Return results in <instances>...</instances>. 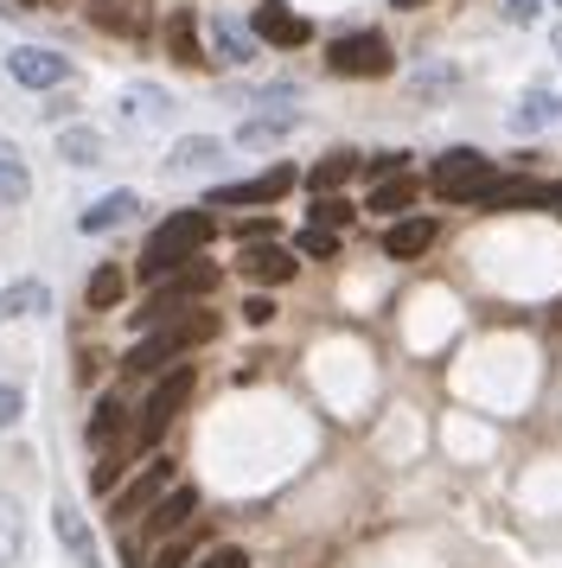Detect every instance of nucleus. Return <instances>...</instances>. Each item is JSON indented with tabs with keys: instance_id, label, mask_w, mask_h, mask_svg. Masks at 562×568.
Segmentation results:
<instances>
[{
	"instance_id": "obj_1",
	"label": "nucleus",
	"mask_w": 562,
	"mask_h": 568,
	"mask_svg": "<svg viewBox=\"0 0 562 568\" xmlns=\"http://www.w3.org/2000/svg\"><path fill=\"white\" fill-rule=\"evenodd\" d=\"M204 243H211V211H173L148 236V250H141V282H167L173 268H185V262L199 256Z\"/></svg>"
},
{
	"instance_id": "obj_2",
	"label": "nucleus",
	"mask_w": 562,
	"mask_h": 568,
	"mask_svg": "<svg viewBox=\"0 0 562 568\" xmlns=\"http://www.w3.org/2000/svg\"><path fill=\"white\" fill-rule=\"evenodd\" d=\"M211 333H218V313H185V320H173V326H153V333L128 352V371H134V377H153V371H167V358L204 345Z\"/></svg>"
},
{
	"instance_id": "obj_3",
	"label": "nucleus",
	"mask_w": 562,
	"mask_h": 568,
	"mask_svg": "<svg viewBox=\"0 0 562 568\" xmlns=\"http://www.w3.org/2000/svg\"><path fill=\"white\" fill-rule=\"evenodd\" d=\"M211 287H218V268H211V262H185V268H173L167 282L153 287L148 307H134V326H141V333L173 326L179 313H185V301H199V294H211Z\"/></svg>"
},
{
	"instance_id": "obj_4",
	"label": "nucleus",
	"mask_w": 562,
	"mask_h": 568,
	"mask_svg": "<svg viewBox=\"0 0 562 568\" xmlns=\"http://www.w3.org/2000/svg\"><path fill=\"white\" fill-rule=\"evenodd\" d=\"M492 180H499V166H492L480 148H448V154L434 160V192H441L448 205H466V211H473V199H480Z\"/></svg>"
},
{
	"instance_id": "obj_5",
	"label": "nucleus",
	"mask_w": 562,
	"mask_h": 568,
	"mask_svg": "<svg viewBox=\"0 0 562 568\" xmlns=\"http://www.w3.org/2000/svg\"><path fill=\"white\" fill-rule=\"evenodd\" d=\"M185 396H192V371L179 364V371H167L160 384H153V396L141 403V422H134V447H153V440L173 428V415L185 409Z\"/></svg>"
},
{
	"instance_id": "obj_6",
	"label": "nucleus",
	"mask_w": 562,
	"mask_h": 568,
	"mask_svg": "<svg viewBox=\"0 0 562 568\" xmlns=\"http://www.w3.org/2000/svg\"><path fill=\"white\" fill-rule=\"evenodd\" d=\"M332 78H390V64H397V52L383 45L378 32H352V39H339L327 52Z\"/></svg>"
},
{
	"instance_id": "obj_7",
	"label": "nucleus",
	"mask_w": 562,
	"mask_h": 568,
	"mask_svg": "<svg viewBox=\"0 0 562 568\" xmlns=\"http://www.w3.org/2000/svg\"><path fill=\"white\" fill-rule=\"evenodd\" d=\"M294 192V166H269L255 180H237V185H211V205H275Z\"/></svg>"
},
{
	"instance_id": "obj_8",
	"label": "nucleus",
	"mask_w": 562,
	"mask_h": 568,
	"mask_svg": "<svg viewBox=\"0 0 562 568\" xmlns=\"http://www.w3.org/2000/svg\"><path fill=\"white\" fill-rule=\"evenodd\" d=\"M51 530H58V542L71 549V562L77 568H102V549H97V530L83 524V511H77L71 498H58L51 505Z\"/></svg>"
},
{
	"instance_id": "obj_9",
	"label": "nucleus",
	"mask_w": 562,
	"mask_h": 568,
	"mask_svg": "<svg viewBox=\"0 0 562 568\" xmlns=\"http://www.w3.org/2000/svg\"><path fill=\"white\" fill-rule=\"evenodd\" d=\"M7 71H13V83H26V90H51V83L71 78L64 52H46V45H20V52H7Z\"/></svg>"
},
{
	"instance_id": "obj_10",
	"label": "nucleus",
	"mask_w": 562,
	"mask_h": 568,
	"mask_svg": "<svg viewBox=\"0 0 562 568\" xmlns=\"http://www.w3.org/2000/svg\"><path fill=\"white\" fill-rule=\"evenodd\" d=\"M250 32H255V39H269V45H281V52H294V45L313 39V27H307L294 7H281V0H262V7H255Z\"/></svg>"
},
{
	"instance_id": "obj_11",
	"label": "nucleus",
	"mask_w": 562,
	"mask_h": 568,
	"mask_svg": "<svg viewBox=\"0 0 562 568\" xmlns=\"http://www.w3.org/2000/svg\"><path fill=\"white\" fill-rule=\"evenodd\" d=\"M167 479H173V460H148V473H134L122 491H116V517H141L167 498Z\"/></svg>"
},
{
	"instance_id": "obj_12",
	"label": "nucleus",
	"mask_w": 562,
	"mask_h": 568,
	"mask_svg": "<svg viewBox=\"0 0 562 568\" xmlns=\"http://www.w3.org/2000/svg\"><path fill=\"white\" fill-rule=\"evenodd\" d=\"M218 166H224V141H211V134H185L173 154H167V173L173 180H204Z\"/></svg>"
},
{
	"instance_id": "obj_13",
	"label": "nucleus",
	"mask_w": 562,
	"mask_h": 568,
	"mask_svg": "<svg viewBox=\"0 0 562 568\" xmlns=\"http://www.w3.org/2000/svg\"><path fill=\"white\" fill-rule=\"evenodd\" d=\"M524 205H550V185H536V180H499L485 185L480 199H473V211H524Z\"/></svg>"
},
{
	"instance_id": "obj_14",
	"label": "nucleus",
	"mask_w": 562,
	"mask_h": 568,
	"mask_svg": "<svg viewBox=\"0 0 562 568\" xmlns=\"http://www.w3.org/2000/svg\"><path fill=\"white\" fill-rule=\"evenodd\" d=\"M192 511H199V491H192V486H173V491H167V498L148 511V524H141V530H148V537H173V530H185V524H192Z\"/></svg>"
},
{
	"instance_id": "obj_15",
	"label": "nucleus",
	"mask_w": 562,
	"mask_h": 568,
	"mask_svg": "<svg viewBox=\"0 0 562 568\" xmlns=\"http://www.w3.org/2000/svg\"><path fill=\"white\" fill-rule=\"evenodd\" d=\"M90 20H97L102 32L141 39V32H148V0H90Z\"/></svg>"
},
{
	"instance_id": "obj_16",
	"label": "nucleus",
	"mask_w": 562,
	"mask_h": 568,
	"mask_svg": "<svg viewBox=\"0 0 562 568\" xmlns=\"http://www.w3.org/2000/svg\"><path fill=\"white\" fill-rule=\"evenodd\" d=\"M243 275L262 287H281V282H294V256L281 250V243H250L243 250Z\"/></svg>"
},
{
	"instance_id": "obj_17",
	"label": "nucleus",
	"mask_w": 562,
	"mask_h": 568,
	"mask_svg": "<svg viewBox=\"0 0 562 568\" xmlns=\"http://www.w3.org/2000/svg\"><path fill=\"white\" fill-rule=\"evenodd\" d=\"M429 250H434V224L429 217H397L390 236H383V256H397V262H415V256H429Z\"/></svg>"
},
{
	"instance_id": "obj_18",
	"label": "nucleus",
	"mask_w": 562,
	"mask_h": 568,
	"mask_svg": "<svg viewBox=\"0 0 562 568\" xmlns=\"http://www.w3.org/2000/svg\"><path fill=\"white\" fill-rule=\"evenodd\" d=\"M134 211H141V199H134V192H109V199H97V205H90L83 217H77V231H83V236L122 231V224L134 217Z\"/></svg>"
},
{
	"instance_id": "obj_19",
	"label": "nucleus",
	"mask_w": 562,
	"mask_h": 568,
	"mask_svg": "<svg viewBox=\"0 0 562 568\" xmlns=\"http://www.w3.org/2000/svg\"><path fill=\"white\" fill-rule=\"evenodd\" d=\"M511 129H518V134L562 129V97H550V90H524V97H518V109H511Z\"/></svg>"
},
{
	"instance_id": "obj_20",
	"label": "nucleus",
	"mask_w": 562,
	"mask_h": 568,
	"mask_svg": "<svg viewBox=\"0 0 562 568\" xmlns=\"http://www.w3.org/2000/svg\"><path fill=\"white\" fill-rule=\"evenodd\" d=\"M211 58H218V64H250L255 58V32H243L237 20L218 13V20H211Z\"/></svg>"
},
{
	"instance_id": "obj_21",
	"label": "nucleus",
	"mask_w": 562,
	"mask_h": 568,
	"mask_svg": "<svg viewBox=\"0 0 562 568\" xmlns=\"http://www.w3.org/2000/svg\"><path fill=\"white\" fill-rule=\"evenodd\" d=\"M51 307V287L46 282H13L0 287V320H32V313Z\"/></svg>"
},
{
	"instance_id": "obj_22",
	"label": "nucleus",
	"mask_w": 562,
	"mask_h": 568,
	"mask_svg": "<svg viewBox=\"0 0 562 568\" xmlns=\"http://www.w3.org/2000/svg\"><path fill=\"white\" fill-rule=\"evenodd\" d=\"M32 199V173H26V160L13 141H0V205H26Z\"/></svg>"
},
{
	"instance_id": "obj_23",
	"label": "nucleus",
	"mask_w": 562,
	"mask_h": 568,
	"mask_svg": "<svg viewBox=\"0 0 562 568\" xmlns=\"http://www.w3.org/2000/svg\"><path fill=\"white\" fill-rule=\"evenodd\" d=\"M409 205H415V185L409 180H378L371 185V199H364V211H378V217H390V224H397Z\"/></svg>"
},
{
	"instance_id": "obj_24",
	"label": "nucleus",
	"mask_w": 562,
	"mask_h": 568,
	"mask_svg": "<svg viewBox=\"0 0 562 568\" xmlns=\"http://www.w3.org/2000/svg\"><path fill=\"white\" fill-rule=\"evenodd\" d=\"M26 556V511L13 498H0V568H13Z\"/></svg>"
},
{
	"instance_id": "obj_25",
	"label": "nucleus",
	"mask_w": 562,
	"mask_h": 568,
	"mask_svg": "<svg viewBox=\"0 0 562 568\" xmlns=\"http://www.w3.org/2000/svg\"><path fill=\"white\" fill-rule=\"evenodd\" d=\"M122 287H128L122 268H97L90 287H83V307H90V313H116V307H122Z\"/></svg>"
},
{
	"instance_id": "obj_26",
	"label": "nucleus",
	"mask_w": 562,
	"mask_h": 568,
	"mask_svg": "<svg viewBox=\"0 0 562 568\" xmlns=\"http://www.w3.org/2000/svg\"><path fill=\"white\" fill-rule=\"evenodd\" d=\"M167 52H173V64H204V45H199L192 13H173V20H167Z\"/></svg>"
},
{
	"instance_id": "obj_27",
	"label": "nucleus",
	"mask_w": 562,
	"mask_h": 568,
	"mask_svg": "<svg viewBox=\"0 0 562 568\" xmlns=\"http://www.w3.org/2000/svg\"><path fill=\"white\" fill-rule=\"evenodd\" d=\"M294 122H301L294 109H275V115H250V122L237 129V141H243V148H262V141H281V134L294 129Z\"/></svg>"
},
{
	"instance_id": "obj_28",
	"label": "nucleus",
	"mask_w": 562,
	"mask_h": 568,
	"mask_svg": "<svg viewBox=\"0 0 562 568\" xmlns=\"http://www.w3.org/2000/svg\"><path fill=\"white\" fill-rule=\"evenodd\" d=\"M352 173H358V154H352V148H332V154L307 173V185H313V192H332V185H345Z\"/></svg>"
},
{
	"instance_id": "obj_29",
	"label": "nucleus",
	"mask_w": 562,
	"mask_h": 568,
	"mask_svg": "<svg viewBox=\"0 0 562 568\" xmlns=\"http://www.w3.org/2000/svg\"><path fill=\"white\" fill-rule=\"evenodd\" d=\"M167 109H173V97H167V90H153V83H141V90H128V97H122L128 122H160Z\"/></svg>"
},
{
	"instance_id": "obj_30",
	"label": "nucleus",
	"mask_w": 562,
	"mask_h": 568,
	"mask_svg": "<svg viewBox=\"0 0 562 568\" xmlns=\"http://www.w3.org/2000/svg\"><path fill=\"white\" fill-rule=\"evenodd\" d=\"M128 428V409H122V396H102L97 415H90V447H109V440Z\"/></svg>"
},
{
	"instance_id": "obj_31",
	"label": "nucleus",
	"mask_w": 562,
	"mask_h": 568,
	"mask_svg": "<svg viewBox=\"0 0 562 568\" xmlns=\"http://www.w3.org/2000/svg\"><path fill=\"white\" fill-rule=\"evenodd\" d=\"M58 154L71 160V166H97L102 160V134L97 129H64L58 134Z\"/></svg>"
},
{
	"instance_id": "obj_32",
	"label": "nucleus",
	"mask_w": 562,
	"mask_h": 568,
	"mask_svg": "<svg viewBox=\"0 0 562 568\" xmlns=\"http://www.w3.org/2000/svg\"><path fill=\"white\" fill-rule=\"evenodd\" d=\"M192 556H199V530H192V537H173L148 568H192Z\"/></svg>"
},
{
	"instance_id": "obj_33",
	"label": "nucleus",
	"mask_w": 562,
	"mask_h": 568,
	"mask_svg": "<svg viewBox=\"0 0 562 568\" xmlns=\"http://www.w3.org/2000/svg\"><path fill=\"white\" fill-rule=\"evenodd\" d=\"M313 224H320V231H339V224H352V205H345V199H332V192H320Z\"/></svg>"
},
{
	"instance_id": "obj_34",
	"label": "nucleus",
	"mask_w": 562,
	"mask_h": 568,
	"mask_svg": "<svg viewBox=\"0 0 562 568\" xmlns=\"http://www.w3.org/2000/svg\"><path fill=\"white\" fill-rule=\"evenodd\" d=\"M301 250H307V256H320V262H327V256H339V236L320 231V224H307V231H301Z\"/></svg>"
},
{
	"instance_id": "obj_35",
	"label": "nucleus",
	"mask_w": 562,
	"mask_h": 568,
	"mask_svg": "<svg viewBox=\"0 0 562 568\" xmlns=\"http://www.w3.org/2000/svg\"><path fill=\"white\" fill-rule=\"evenodd\" d=\"M192 568H250V556H243V549H230V542H218V549H211V556H199Z\"/></svg>"
},
{
	"instance_id": "obj_36",
	"label": "nucleus",
	"mask_w": 562,
	"mask_h": 568,
	"mask_svg": "<svg viewBox=\"0 0 562 568\" xmlns=\"http://www.w3.org/2000/svg\"><path fill=\"white\" fill-rule=\"evenodd\" d=\"M26 415V396H20V384H0V428H13Z\"/></svg>"
},
{
	"instance_id": "obj_37",
	"label": "nucleus",
	"mask_w": 562,
	"mask_h": 568,
	"mask_svg": "<svg viewBox=\"0 0 562 568\" xmlns=\"http://www.w3.org/2000/svg\"><path fill=\"white\" fill-rule=\"evenodd\" d=\"M371 173H378V180H403V173H409V154H403V148H390V154L371 160Z\"/></svg>"
},
{
	"instance_id": "obj_38",
	"label": "nucleus",
	"mask_w": 562,
	"mask_h": 568,
	"mask_svg": "<svg viewBox=\"0 0 562 568\" xmlns=\"http://www.w3.org/2000/svg\"><path fill=\"white\" fill-rule=\"evenodd\" d=\"M243 320H250V326H269V320H275V301H269V294L243 301Z\"/></svg>"
},
{
	"instance_id": "obj_39",
	"label": "nucleus",
	"mask_w": 562,
	"mask_h": 568,
	"mask_svg": "<svg viewBox=\"0 0 562 568\" xmlns=\"http://www.w3.org/2000/svg\"><path fill=\"white\" fill-rule=\"evenodd\" d=\"M536 13H543V0H505V20H518V27H531Z\"/></svg>"
},
{
	"instance_id": "obj_40",
	"label": "nucleus",
	"mask_w": 562,
	"mask_h": 568,
	"mask_svg": "<svg viewBox=\"0 0 562 568\" xmlns=\"http://www.w3.org/2000/svg\"><path fill=\"white\" fill-rule=\"evenodd\" d=\"M550 205H556V211H562V185H550Z\"/></svg>"
},
{
	"instance_id": "obj_41",
	"label": "nucleus",
	"mask_w": 562,
	"mask_h": 568,
	"mask_svg": "<svg viewBox=\"0 0 562 568\" xmlns=\"http://www.w3.org/2000/svg\"><path fill=\"white\" fill-rule=\"evenodd\" d=\"M556 64H562V32H556Z\"/></svg>"
},
{
	"instance_id": "obj_42",
	"label": "nucleus",
	"mask_w": 562,
	"mask_h": 568,
	"mask_svg": "<svg viewBox=\"0 0 562 568\" xmlns=\"http://www.w3.org/2000/svg\"><path fill=\"white\" fill-rule=\"evenodd\" d=\"M397 7H422V0H397Z\"/></svg>"
},
{
	"instance_id": "obj_43",
	"label": "nucleus",
	"mask_w": 562,
	"mask_h": 568,
	"mask_svg": "<svg viewBox=\"0 0 562 568\" xmlns=\"http://www.w3.org/2000/svg\"><path fill=\"white\" fill-rule=\"evenodd\" d=\"M550 7H556V0H550Z\"/></svg>"
}]
</instances>
